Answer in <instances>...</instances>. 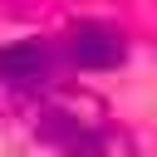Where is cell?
I'll return each mask as SVG.
<instances>
[{
  "label": "cell",
  "mask_w": 157,
  "mask_h": 157,
  "mask_svg": "<svg viewBox=\"0 0 157 157\" xmlns=\"http://www.w3.org/2000/svg\"><path fill=\"white\" fill-rule=\"evenodd\" d=\"M34 132L39 142H49L59 157H137L132 137L108 123L98 108H88L83 98H49L34 103Z\"/></svg>",
  "instance_id": "1"
},
{
  "label": "cell",
  "mask_w": 157,
  "mask_h": 157,
  "mask_svg": "<svg viewBox=\"0 0 157 157\" xmlns=\"http://www.w3.org/2000/svg\"><path fill=\"white\" fill-rule=\"evenodd\" d=\"M64 54L69 64L78 69H118L123 54H128V39L113 29V25H98V20H83L64 34Z\"/></svg>",
  "instance_id": "2"
},
{
  "label": "cell",
  "mask_w": 157,
  "mask_h": 157,
  "mask_svg": "<svg viewBox=\"0 0 157 157\" xmlns=\"http://www.w3.org/2000/svg\"><path fill=\"white\" fill-rule=\"evenodd\" d=\"M54 74V49L44 39H15L0 49V78L5 83H20V88H34Z\"/></svg>",
  "instance_id": "3"
}]
</instances>
